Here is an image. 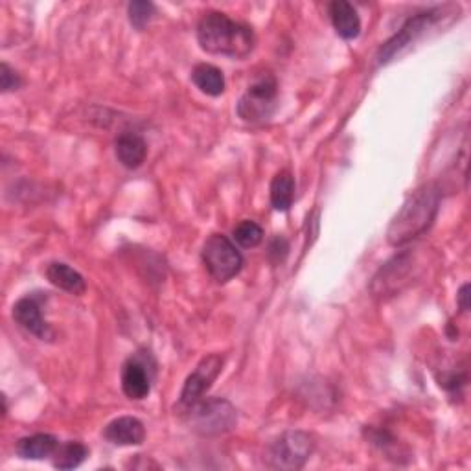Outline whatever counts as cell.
<instances>
[{
  "mask_svg": "<svg viewBox=\"0 0 471 471\" xmlns=\"http://www.w3.org/2000/svg\"><path fill=\"white\" fill-rule=\"evenodd\" d=\"M103 436L115 446H140L146 440V427L135 416H120L108 424Z\"/></svg>",
  "mask_w": 471,
  "mask_h": 471,
  "instance_id": "8fae6325",
  "label": "cell"
},
{
  "mask_svg": "<svg viewBox=\"0 0 471 471\" xmlns=\"http://www.w3.org/2000/svg\"><path fill=\"white\" fill-rule=\"evenodd\" d=\"M278 84L273 76L264 74L245 91L238 101V116L245 122L256 124L269 120L276 109Z\"/></svg>",
  "mask_w": 471,
  "mask_h": 471,
  "instance_id": "8992f818",
  "label": "cell"
},
{
  "mask_svg": "<svg viewBox=\"0 0 471 471\" xmlns=\"http://www.w3.org/2000/svg\"><path fill=\"white\" fill-rule=\"evenodd\" d=\"M54 457V466L58 469H74L84 464V460L89 457V450L82 442H67L58 448Z\"/></svg>",
  "mask_w": 471,
  "mask_h": 471,
  "instance_id": "ac0fdd59",
  "label": "cell"
},
{
  "mask_svg": "<svg viewBox=\"0 0 471 471\" xmlns=\"http://www.w3.org/2000/svg\"><path fill=\"white\" fill-rule=\"evenodd\" d=\"M295 201V179L290 172H278L271 182V204L278 212H287Z\"/></svg>",
  "mask_w": 471,
  "mask_h": 471,
  "instance_id": "e0dca14e",
  "label": "cell"
},
{
  "mask_svg": "<svg viewBox=\"0 0 471 471\" xmlns=\"http://www.w3.org/2000/svg\"><path fill=\"white\" fill-rule=\"evenodd\" d=\"M330 19L339 37L354 41L361 34V19L357 10L347 0H335L330 4Z\"/></svg>",
  "mask_w": 471,
  "mask_h": 471,
  "instance_id": "7c38bea8",
  "label": "cell"
},
{
  "mask_svg": "<svg viewBox=\"0 0 471 471\" xmlns=\"http://www.w3.org/2000/svg\"><path fill=\"white\" fill-rule=\"evenodd\" d=\"M0 87H3V92H12L20 87L19 74L8 63H3V67H0Z\"/></svg>",
  "mask_w": 471,
  "mask_h": 471,
  "instance_id": "44dd1931",
  "label": "cell"
},
{
  "mask_svg": "<svg viewBox=\"0 0 471 471\" xmlns=\"http://www.w3.org/2000/svg\"><path fill=\"white\" fill-rule=\"evenodd\" d=\"M58 448H60V442L56 436L39 433V435L20 438L17 442V455L26 460H43V459L56 455Z\"/></svg>",
  "mask_w": 471,
  "mask_h": 471,
  "instance_id": "9a60e30c",
  "label": "cell"
},
{
  "mask_svg": "<svg viewBox=\"0 0 471 471\" xmlns=\"http://www.w3.org/2000/svg\"><path fill=\"white\" fill-rule=\"evenodd\" d=\"M127 15L135 30H144L155 17V6L151 3H146V0H139V3H131L127 6Z\"/></svg>",
  "mask_w": 471,
  "mask_h": 471,
  "instance_id": "ffe728a7",
  "label": "cell"
},
{
  "mask_svg": "<svg viewBox=\"0 0 471 471\" xmlns=\"http://www.w3.org/2000/svg\"><path fill=\"white\" fill-rule=\"evenodd\" d=\"M46 278L52 285H56L58 290H63L70 295H84L87 291L85 278L72 269L63 261H54L46 267Z\"/></svg>",
  "mask_w": 471,
  "mask_h": 471,
  "instance_id": "5bb4252c",
  "label": "cell"
},
{
  "mask_svg": "<svg viewBox=\"0 0 471 471\" xmlns=\"http://www.w3.org/2000/svg\"><path fill=\"white\" fill-rule=\"evenodd\" d=\"M185 412L190 427L203 436L225 435L238 424V411L223 398L199 400Z\"/></svg>",
  "mask_w": 471,
  "mask_h": 471,
  "instance_id": "3957f363",
  "label": "cell"
},
{
  "mask_svg": "<svg viewBox=\"0 0 471 471\" xmlns=\"http://www.w3.org/2000/svg\"><path fill=\"white\" fill-rule=\"evenodd\" d=\"M116 159L127 170H137L144 164L148 156V144L137 133H124L115 144Z\"/></svg>",
  "mask_w": 471,
  "mask_h": 471,
  "instance_id": "4fadbf2b",
  "label": "cell"
},
{
  "mask_svg": "<svg viewBox=\"0 0 471 471\" xmlns=\"http://www.w3.org/2000/svg\"><path fill=\"white\" fill-rule=\"evenodd\" d=\"M315 450V442L304 431H287L280 435L267 453V464L275 469H300Z\"/></svg>",
  "mask_w": 471,
  "mask_h": 471,
  "instance_id": "5b68a950",
  "label": "cell"
},
{
  "mask_svg": "<svg viewBox=\"0 0 471 471\" xmlns=\"http://www.w3.org/2000/svg\"><path fill=\"white\" fill-rule=\"evenodd\" d=\"M153 361L149 355H135L125 361L122 369V390L129 400H144L149 396L153 383Z\"/></svg>",
  "mask_w": 471,
  "mask_h": 471,
  "instance_id": "9c48e42d",
  "label": "cell"
},
{
  "mask_svg": "<svg viewBox=\"0 0 471 471\" xmlns=\"http://www.w3.org/2000/svg\"><path fill=\"white\" fill-rule=\"evenodd\" d=\"M13 319L22 330L32 333L37 339H41V341H52V339H54V331H52L50 324L43 317L41 299L36 295L24 297V299L15 302Z\"/></svg>",
  "mask_w": 471,
  "mask_h": 471,
  "instance_id": "30bf717a",
  "label": "cell"
},
{
  "mask_svg": "<svg viewBox=\"0 0 471 471\" xmlns=\"http://www.w3.org/2000/svg\"><path fill=\"white\" fill-rule=\"evenodd\" d=\"M203 264L216 282L225 283L243 269V256L223 234H212L201 251Z\"/></svg>",
  "mask_w": 471,
  "mask_h": 471,
  "instance_id": "277c9868",
  "label": "cell"
},
{
  "mask_svg": "<svg viewBox=\"0 0 471 471\" xmlns=\"http://www.w3.org/2000/svg\"><path fill=\"white\" fill-rule=\"evenodd\" d=\"M438 204H440V192L435 185H426L422 188L414 190L388 227L387 232L388 243L395 247H402L416 240L418 236L427 232L438 214Z\"/></svg>",
  "mask_w": 471,
  "mask_h": 471,
  "instance_id": "7a4b0ae2",
  "label": "cell"
},
{
  "mask_svg": "<svg viewBox=\"0 0 471 471\" xmlns=\"http://www.w3.org/2000/svg\"><path fill=\"white\" fill-rule=\"evenodd\" d=\"M457 299H459V306H460V309H462V311H467V309H469V283H464V285L460 287V291H459Z\"/></svg>",
  "mask_w": 471,
  "mask_h": 471,
  "instance_id": "7402d4cb",
  "label": "cell"
},
{
  "mask_svg": "<svg viewBox=\"0 0 471 471\" xmlns=\"http://www.w3.org/2000/svg\"><path fill=\"white\" fill-rule=\"evenodd\" d=\"M223 371V357L221 355H206L201 359V363L196 366V371L187 378L185 387H182L180 392V400H179V409H188L208 392V388L212 387V383L218 379V376Z\"/></svg>",
  "mask_w": 471,
  "mask_h": 471,
  "instance_id": "ba28073f",
  "label": "cell"
},
{
  "mask_svg": "<svg viewBox=\"0 0 471 471\" xmlns=\"http://www.w3.org/2000/svg\"><path fill=\"white\" fill-rule=\"evenodd\" d=\"M192 82L201 92L208 96H221L225 92V76L214 65L208 63L197 65L192 70Z\"/></svg>",
  "mask_w": 471,
  "mask_h": 471,
  "instance_id": "2e32d148",
  "label": "cell"
},
{
  "mask_svg": "<svg viewBox=\"0 0 471 471\" xmlns=\"http://www.w3.org/2000/svg\"><path fill=\"white\" fill-rule=\"evenodd\" d=\"M232 236H234V242L240 247L252 249V247H258L261 240H264V228H261L256 221L243 220L242 223L234 227Z\"/></svg>",
  "mask_w": 471,
  "mask_h": 471,
  "instance_id": "d6986e66",
  "label": "cell"
},
{
  "mask_svg": "<svg viewBox=\"0 0 471 471\" xmlns=\"http://www.w3.org/2000/svg\"><path fill=\"white\" fill-rule=\"evenodd\" d=\"M197 41L208 54L243 60L254 50L256 37L251 26L221 12H208L197 24Z\"/></svg>",
  "mask_w": 471,
  "mask_h": 471,
  "instance_id": "6da1fadb",
  "label": "cell"
},
{
  "mask_svg": "<svg viewBox=\"0 0 471 471\" xmlns=\"http://www.w3.org/2000/svg\"><path fill=\"white\" fill-rule=\"evenodd\" d=\"M438 19H440V10H429L411 17L398 30V34L392 36L379 48L378 52L379 65H387L388 61L395 60L405 46L412 44L418 37H422Z\"/></svg>",
  "mask_w": 471,
  "mask_h": 471,
  "instance_id": "52a82bcc",
  "label": "cell"
}]
</instances>
